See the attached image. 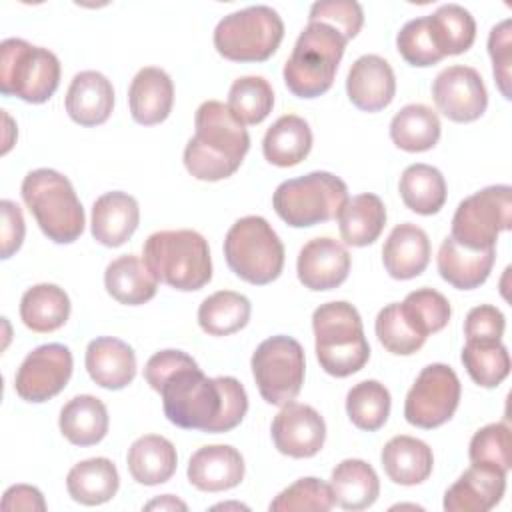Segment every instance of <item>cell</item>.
I'll return each mask as SVG.
<instances>
[{
    "label": "cell",
    "instance_id": "obj_1",
    "mask_svg": "<svg viewBox=\"0 0 512 512\" xmlns=\"http://www.w3.org/2000/svg\"><path fill=\"white\" fill-rule=\"evenodd\" d=\"M144 378L160 394L166 418L184 430L230 432L248 412L246 390L234 376L208 378L182 350L150 356Z\"/></svg>",
    "mask_w": 512,
    "mask_h": 512
},
{
    "label": "cell",
    "instance_id": "obj_2",
    "mask_svg": "<svg viewBox=\"0 0 512 512\" xmlns=\"http://www.w3.org/2000/svg\"><path fill=\"white\" fill-rule=\"evenodd\" d=\"M250 148V134L244 124L218 100H206L194 116V136L184 148V166L204 182H218L232 176Z\"/></svg>",
    "mask_w": 512,
    "mask_h": 512
},
{
    "label": "cell",
    "instance_id": "obj_3",
    "mask_svg": "<svg viewBox=\"0 0 512 512\" xmlns=\"http://www.w3.org/2000/svg\"><path fill=\"white\" fill-rule=\"evenodd\" d=\"M142 260L154 278L170 288L192 292L212 278L206 238L196 230H160L146 238Z\"/></svg>",
    "mask_w": 512,
    "mask_h": 512
},
{
    "label": "cell",
    "instance_id": "obj_4",
    "mask_svg": "<svg viewBox=\"0 0 512 512\" xmlns=\"http://www.w3.org/2000/svg\"><path fill=\"white\" fill-rule=\"evenodd\" d=\"M316 358L320 368L336 378H346L364 368L370 344L358 310L344 300L320 304L312 314Z\"/></svg>",
    "mask_w": 512,
    "mask_h": 512
},
{
    "label": "cell",
    "instance_id": "obj_5",
    "mask_svg": "<svg viewBox=\"0 0 512 512\" xmlns=\"http://www.w3.org/2000/svg\"><path fill=\"white\" fill-rule=\"evenodd\" d=\"M346 42V36L334 26L308 22L282 70L288 90L298 98H316L328 92L344 56Z\"/></svg>",
    "mask_w": 512,
    "mask_h": 512
},
{
    "label": "cell",
    "instance_id": "obj_6",
    "mask_svg": "<svg viewBox=\"0 0 512 512\" xmlns=\"http://www.w3.org/2000/svg\"><path fill=\"white\" fill-rule=\"evenodd\" d=\"M20 192L48 240L70 244L80 238L86 224L84 208L64 174L52 168H36L24 176Z\"/></svg>",
    "mask_w": 512,
    "mask_h": 512
},
{
    "label": "cell",
    "instance_id": "obj_7",
    "mask_svg": "<svg viewBox=\"0 0 512 512\" xmlns=\"http://www.w3.org/2000/svg\"><path fill=\"white\" fill-rule=\"evenodd\" d=\"M230 270L248 284L274 282L284 268V244L262 216L238 218L224 238Z\"/></svg>",
    "mask_w": 512,
    "mask_h": 512
},
{
    "label": "cell",
    "instance_id": "obj_8",
    "mask_svg": "<svg viewBox=\"0 0 512 512\" xmlns=\"http://www.w3.org/2000/svg\"><path fill=\"white\" fill-rule=\"evenodd\" d=\"M348 200V186L338 176L316 170L284 180L272 196L276 214L292 228H310L338 216Z\"/></svg>",
    "mask_w": 512,
    "mask_h": 512
},
{
    "label": "cell",
    "instance_id": "obj_9",
    "mask_svg": "<svg viewBox=\"0 0 512 512\" xmlns=\"http://www.w3.org/2000/svg\"><path fill=\"white\" fill-rule=\"evenodd\" d=\"M60 84V60L54 52L22 38L0 44V92L30 104L50 100Z\"/></svg>",
    "mask_w": 512,
    "mask_h": 512
},
{
    "label": "cell",
    "instance_id": "obj_10",
    "mask_svg": "<svg viewBox=\"0 0 512 512\" xmlns=\"http://www.w3.org/2000/svg\"><path fill=\"white\" fill-rule=\"evenodd\" d=\"M282 38L280 14L264 4L236 10L214 28V48L232 62H264L278 50Z\"/></svg>",
    "mask_w": 512,
    "mask_h": 512
},
{
    "label": "cell",
    "instance_id": "obj_11",
    "mask_svg": "<svg viewBox=\"0 0 512 512\" xmlns=\"http://www.w3.org/2000/svg\"><path fill=\"white\" fill-rule=\"evenodd\" d=\"M252 376L260 396L274 406H284L302 390L304 384V350L292 336H270L258 344L250 360Z\"/></svg>",
    "mask_w": 512,
    "mask_h": 512
},
{
    "label": "cell",
    "instance_id": "obj_12",
    "mask_svg": "<svg viewBox=\"0 0 512 512\" xmlns=\"http://www.w3.org/2000/svg\"><path fill=\"white\" fill-rule=\"evenodd\" d=\"M512 222V188L508 184L486 186L464 198L454 216L450 236L470 250L494 248L498 234Z\"/></svg>",
    "mask_w": 512,
    "mask_h": 512
},
{
    "label": "cell",
    "instance_id": "obj_13",
    "mask_svg": "<svg viewBox=\"0 0 512 512\" xmlns=\"http://www.w3.org/2000/svg\"><path fill=\"white\" fill-rule=\"evenodd\" d=\"M460 394V380L448 364H428L406 394L404 418L424 430L438 428L454 416Z\"/></svg>",
    "mask_w": 512,
    "mask_h": 512
},
{
    "label": "cell",
    "instance_id": "obj_14",
    "mask_svg": "<svg viewBox=\"0 0 512 512\" xmlns=\"http://www.w3.org/2000/svg\"><path fill=\"white\" fill-rule=\"evenodd\" d=\"M72 364V352L64 344H42L22 360L14 376V390L26 402H46L66 388Z\"/></svg>",
    "mask_w": 512,
    "mask_h": 512
},
{
    "label": "cell",
    "instance_id": "obj_15",
    "mask_svg": "<svg viewBox=\"0 0 512 512\" xmlns=\"http://www.w3.org/2000/svg\"><path fill=\"white\" fill-rule=\"evenodd\" d=\"M432 98L438 110L452 122H474L488 106L482 76L472 66L454 64L438 72L432 82Z\"/></svg>",
    "mask_w": 512,
    "mask_h": 512
},
{
    "label": "cell",
    "instance_id": "obj_16",
    "mask_svg": "<svg viewBox=\"0 0 512 512\" xmlns=\"http://www.w3.org/2000/svg\"><path fill=\"white\" fill-rule=\"evenodd\" d=\"M270 432L280 454L290 458H310L324 446L326 422L316 408L292 400L274 416Z\"/></svg>",
    "mask_w": 512,
    "mask_h": 512
},
{
    "label": "cell",
    "instance_id": "obj_17",
    "mask_svg": "<svg viewBox=\"0 0 512 512\" xmlns=\"http://www.w3.org/2000/svg\"><path fill=\"white\" fill-rule=\"evenodd\" d=\"M350 262L346 246L338 240L328 236L312 238L298 252V280L314 292L334 290L348 278Z\"/></svg>",
    "mask_w": 512,
    "mask_h": 512
},
{
    "label": "cell",
    "instance_id": "obj_18",
    "mask_svg": "<svg viewBox=\"0 0 512 512\" xmlns=\"http://www.w3.org/2000/svg\"><path fill=\"white\" fill-rule=\"evenodd\" d=\"M346 92L358 110H384L396 94V76L392 66L378 54H364L356 58L346 76Z\"/></svg>",
    "mask_w": 512,
    "mask_h": 512
},
{
    "label": "cell",
    "instance_id": "obj_19",
    "mask_svg": "<svg viewBox=\"0 0 512 512\" xmlns=\"http://www.w3.org/2000/svg\"><path fill=\"white\" fill-rule=\"evenodd\" d=\"M188 480L202 492H222L238 486L244 478V458L228 444L198 448L188 460Z\"/></svg>",
    "mask_w": 512,
    "mask_h": 512
},
{
    "label": "cell",
    "instance_id": "obj_20",
    "mask_svg": "<svg viewBox=\"0 0 512 512\" xmlns=\"http://www.w3.org/2000/svg\"><path fill=\"white\" fill-rule=\"evenodd\" d=\"M506 490V474L472 464L444 494L446 512H488Z\"/></svg>",
    "mask_w": 512,
    "mask_h": 512
},
{
    "label": "cell",
    "instance_id": "obj_21",
    "mask_svg": "<svg viewBox=\"0 0 512 512\" xmlns=\"http://www.w3.org/2000/svg\"><path fill=\"white\" fill-rule=\"evenodd\" d=\"M140 222V208L128 192L112 190L96 198L92 204L90 230L96 242L108 248H118L132 238Z\"/></svg>",
    "mask_w": 512,
    "mask_h": 512
},
{
    "label": "cell",
    "instance_id": "obj_22",
    "mask_svg": "<svg viewBox=\"0 0 512 512\" xmlns=\"http://www.w3.org/2000/svg\"><path fill=\"white\" fill-rule=\"evenodd\" d=\"M114 108L112 82L96 70L78 72L66 92V112L80 126L104 124Z\"/></svg>",
    "mask_w": 512,
    "mask_h": 512
},
{
    "label": "cell",
    "instance_id": "obj_23",
    "mask_svg": "<svg viewBox=\"0 0 512 512\" xmlns=\"http://www.w3.org/2000/svg\"><path fill=\"white\" fill-rule=\"evenodd\" d=\"M130 114L138 124L154 126L170 116L174 104V84L158 66H146L136 72L128 88Z\"/></svg>",
    "mask_w": 512,
    "mask_h": 512
},
{
    "label": "cell",
    "instance_id": "obj_24",
    "mask_svg": "<svg viewBox=\"0 0 512 512\" xmlns=\"http://www.w3.org/2000/svg\"><path fill=\"white\" fill-rule=\"evenodd\" d=\"M86 370L106 390H122L136 376V354L132 346L114 336L94 338L86 348Z\"/></svg>",
    "mask_w": 512,
    "mask_h": 512
},
{
    "label": "cell",
    "instance_id": "obj_25",
    "mask_svg": "<svg viewBox=\"0 0 512 512\" xmlns=\"http://www.w3.org/2000/svg\"><path fill=\"white\" fill-rule=\"evenodd\" d=\"M382 262L386 272L396 280L420 276L430 262L428 234L412 222L394 226L382 246Z\"/></svg>",
    "mask_w": 512,
    "mask_h": 512
},
{
    "label": "cell",
    "instance_id": "obj_26",
    "mask_svg": "<svg viewBox=\"0 0 512 512\" xmlns=\"http://www.w3.org/2000/svg\"><path fill=\"white\" fill-rule=\"evenodd\" d=\"M496 260V250H470L458 244L452 236H446L438 250L440 276L458 290H472L486 282Z\"/></svg>",
    "mask_w": 512,
    "mask_h": 512
},
{
    "label": "cell",
    "instance_id": "obj_27",
    "mask_svg": "<svg viewBox=\"0 0 512 512\" xmlns=\"http://www.w3.org/2000/svg\"><path fill=\"white\" fill-rule=\"evenodd\" d=\"M380 460L388 478L402 486L422 484L432 474L434 466L432 448L406 434L390 438L382 448Z\"/></svg>",
    "mask_w": 512,
    "mask_h": 512
},
{
    "label": "cell",
    "instance_id": "obj_28",
    "mask_svg": "<svg viewBox=\"0 0 512 512\" xmlns=\"http://www.w3.org/2000/svg\"><path fill=\"white\" fill-rule=\"evenodd\" d=\"M128 470L138 484L156 486L172 478L178 466L174 444L158 434H146L132 442L128 448Z\"/></svg>",
    "mask_w": 512,
    "mask_h": 512
},
{
    "label": "cell",
    "instance_id": "obj_29",
    "mask_svg": "<svg viewBox=\"0 0 512 512\" xmlns=\"http://www.w3.org/2000/svg\"><path fill=\"white\" fill-rule=\"evenodd\" d=\"M330 490L334 504L340 508L364 510L376 502L380 494V480L368 462L360 458H346L332 470Z\"/></svg>",
    "mask_w": 512,
    "mask_h": 512
},
{
    "label": "cell",
    "instance_id": "obj_30",
    "mask_svg": "<svg viewBox=\"0 0 512 512\" xmlns=\"http://www.w3.org/2000/svg\"><path fill=\"white\" fill-rule=\"evenodd\" d=\"M104 286L116 302L126 306H138L154 298L158 290V280L148 270L144 260L134 254H124L106 266Z\"/></svg>",
    "mask_w": 512,
    "mask_h": 512
},
{
    "label": "cell",
    "instance_id": "obj_31",
    "mask_svg": "<svg viewBox=\"0 0 512 512\" xmlns=\"http://www.w3.org/2000/svg\"><path fill=\"white\" fill-rule=\"evenodd\" d=\"M58 426L70 444L94 446L108 434V410L100 398L80 394L62 406Z\"/></svg>",
    "mask_w": 512,
    "mask_h": 512
},
{
    "label": "cell",
    "instance_id": "obj_32",
    "mask_svg": "<svg viewBox=\"0 0 512 512\" xmlns=\"http://www.w3.org/2000/svg\"><path fill=\"white\" fill-rule=\"evenodd\" d=\"M312 150V130L308 122L296 114L280 116L264 134V158L280 168L300 164Z\"/></svg>",
    "mask_w": 512,
    "mask_h": 512
},
{
    "label": "cell",
    "instance_id": "obj_33",
    "mask_svg": "<svg viewBox=\"0 0 512 512\" xmlns=\"http://www.w3.org/2000/svg\"><path fill=\"white\" fill-rule=\"evenodd\" d=\"M340 236L348 246H368L382 234L386 226V208L380 196L364 192L346 200L338 212Z\"/></svg>",
    "mask_w": 512,
    "mask_h": 512
},
{
    "label": "cell",
    "instance_id": "obj_34",
    "mask_svg": "<svg viewBox=\"0 0 512 512\" xmlns=\"http://www.w3.org/2000/svg\"><path fill=\"white\" fill-rule=\"evenodd\" d=\"M118 486L120 478L114 462L102 456L74 464L66 476L68 494L84 506H98L112 500Z\"/></svg>",
    "mask_w": 512,
    "mask_h": 512
},
{
    "label": "cell",
    "instance_id": "obj_35",
    "mask_svg": "<svg viewBox=\"0 0 512 512\" xmlns=\"http://www.w3.org/2000/svg\"><path fill=\"white\" fill-rule=\"evenodd\" d=\"M70 316V298L56 284H36L22 294L20 318L26 328L38 334L54 332Z\"/></svg>",
    "mask_w": 512,
    "mask_h": 512
},
{
    "label": "cell",
    "instance_id": "obj_36",
    "mask_svg": "<svg viewBox=\"0 0 512 512\" xmlns=\"http://www.w3.org/2000/svg\"><path fill=\"white\" fill-rule=\"evenodd\" d=\"M440 118L426 104H406L390 122L392 142L406 152H424L440 140Z\"/></svg>",
    "mask_w": 512,
    "mask_h": 512
},
{
    "label": "cell",
    "instance_id": "obj_37",
    "mask_svg": "<svg viewBox=\"0 0 512 512\" xmlns=\"http://www.w3.org/2000/svg\"><path fill=\"white\" fill-rule=\"evenodd\" d=\"M402 202L416 214L432 216L446 202V180L442 172L430 164H410L398 184Z\"/></svg>",
    "mask_w": 512,
    "mask_h": 512
},
{
    "label": "cell",
    "instance_id": "obj_38",
    "mask_svg": "<svg viewBox=\"0 0 512 512\" xmlns=\"http://www.w3.org/2000/svg\"><path fill=\"white\" fill-rule=\"evenodd\" d=\"M426 22L432 42L442 58L462 54L474 44V16L460 4H442L434 14L426 16Z\"/></svg>",
    "mask_w": 512,
    "mask_h": 512
},
{
    "label": "cell",
    "instance_id": "obj_39",
    "mask_svg": "<svg viewBox=\"0 0 512 512\" xmlns=\"http://www.w3.org/2000/svg\"><path fill=\"white\" fill-rule=\"evenodd\" d=\"M250 300L234 290H218L202 300L198 324L210 336H228L242 330L250 320Z\"/></svg>",
    "mask_w": 512,
    "mask_h": 512
},
{
    "label": "cell",
    "instance_id": "obj_40",
    "mask_svg": "<svg viewBox=\"0 0 512 512\" xmlns=\"http://www.w3.org/2000/svg\"><path fill=\"white\" fill-rule=\"evenodd\" d=\"M390 404V392L378 380H362L346 394V414L350 422L366 432H376L386 424Z\"/></svg>",
    "mask_w": 512,
    "mask_h": 512
},
{
    "label": "cell",
    "instance_id": "obj_41",
    "mask_svg": "<svg viewBox=\"0 0 512 512\" xmlns=\"http://www.w3.org/2000/svg\"><path fill=\"white\" fill-rule=\"evenodd\" d=\"M462 364L468 376L482 388H496L510 374L508 348L498 342H468L462 350Z\"/></svg>",
    "mask_w": 512,
    "mask_h": 512
},
{
    "label": "cell",
    "instance_id": "obj_42",
    "mask_svg": "<svg viewBox=\"0 0 512 512\" xmlns=\"http://www.w3.org/2000/svg\"><path fill=\"white\" fill-rule=\"evenodd\" d=\"M226 106L244 126L260 124L274 106L272 86L262 76H242L232 82Z\"/></svg>",
    "mask_w": 512,
    "mask_h": 512
},
{
    "label": "cell",
    "instance_id": "obj_43",
    "mask_svg": "<svg viewBox=\"0 0 512 512\" xmlns=\"http://www.w3.org/2000/svg\"><path fill=\"white\" fill-rule=\"evenodd\" d=\"M400 310L408 324L424 338L440 332L452 314L448 298L434 288L412 290L404 302H400Z\"/></svg>",
    "mask_w": 512,
    "mask_h": 512
},
{
    "label": "cell",
    "instance_id": "obj_44",
    "mask_svg": "<svg viewBox=\"0 0 512 512\" xmlns=\"http://www.w3.org/2000/svg\"><path fill=\"white\" fill-rule=\"evenodd\" d=\"M472 464L486 466L508 474L512 466V436L506 422H492L480 428L468 448Z\"/></svg>",
    "mask_w": 512,
    "mask_h": 512
},
{
    "label": "cell",
    "instance_id": "obj_45",
    "mask_svg": "<svg viewBox=\"0 0 512 512\" xmlns=\"http://www.w3.org/2000/svg\"><path fill=\"white\" fill-rule=\"evenodd\" d=\"M374 330L380 344L396 356H410L418 352L426 342V338L420 336L404 318L400 302H392L378 312Z\"/></svg>",
    "mask_w": 512,
    "mask_h": 512
},
{
    "label": "cell",
    "instance_id": "obj_46",
    "mask_svg": "<svg viewBox=\"0 0 512 512\" xmlns=\"http://www.w3.org/2000/svg\"><path fill=\"white\" fill-rule=\"evenodd\" d=\"M334 506L330 484L320 478L308 476L300 478L288 488H284L272 502L270 512H298V510H316L328 512Z\"/></svg>",
    "mask_w": 512,
    "mask_h": 512
},
{
    "label": "cell",
    "instance_id": "obj_47",
    "mask_svg": "<svg viewBox=\"0 0 512 512\" xmlns=\"http://www.w3.org/2000/svg\"><path fill=\"white\" fill-rule=\"evenodd\" d=\"M396 48H398L400 56L410 66L426 68V66L438 64L442 60V54L436 50V46L432 42L426 16L408 20L400 28V32L396 36Z\"/></svg>",
    "mask_w": 512,
    "mask_h": 512
},
{
    "label": "cell",
    "instance_id": "obj_48",
    "mask_svg": "<svg viewBox=\"0 0 512 512\" xmlns=\"http://www.w3.org/2000/svg\"><path fill=\"white\" fill-rule=\"evenodd\" d=\"M308 22L330 24L342 36H346V40H352L362 30L364 12L362 6L354 0H322L312 4Z\"/></svg>",
    "mask_w": 512,
    "mask_h": 512
},
{
    "label": "cell",
    "instance_id": "obj_49",
    "mask_svg": "<svg viewBox=\"0 0 512 512\" xmlns=\"http://www.w3.org/2000/svg\"><path fill=\"white\" fill-rule=\"evenodd\" d=\"M488 52L496 84L506 100H510V64H512V34L510 20H502L488 34Z\"/></svg>",
    "mask_w": 512,
    "mask_h": 512
},
{
    "label": "cell",
    "instance_id": "obj_50",
    "mask_svg": "<svg viewBox=\"0 0 512 512\" xmlns=\"http://www.w3.org/2000/svg\"><path fill=\"white\" fill-rule=\"evenodd\" d=\"M506 318L492 304L474 306L464 320V336L468 342H498L504 336Z\"/></svg>",
    "mask_w": 512,
    "mask_h": 512
},
{
    "label": "cell",
    "instance_id": "obj_51",
    "mask_svg": "<svg viewBox=\"0 0 512 512\" xmlns=\"http://www.w3.org/2000/svg\"><path fill=\"white\" fill-rule=\"evenodd\" d=\"M0 210H2V236H0V240H2V258L6 260L22 246L26 226H24L22 210L16 202L2 200Z\"/></svg>",
    "mask_w": 512,
    "mask_h": 512
},
{
    "label": "cell",
    "instance_id": "obj_52",
    "mask_svg": "<svg viewBox=\"0 0 512 512\" xmlns=\"http://www.w3.org/2000/svg\"><path fill=\"white\" fill-rule=\"evenodd\" d=\"M2 508L4 510H32V512L38 510V512H44L46 502H44L42 492L36 486L14 484L4 492Z\"/></svg>",
    "mask_w": 512,
    "mask_h": 512
},
{
    "label": "cell",
    "instance_id": "obj_53",
    "mask_svg": "<svg viewBox=\"0 0 512 512\" xmlns=\"http://www.w3.org/2000/svg\"><path fill=\"white\" fill-rule=\"evenodd\" d=\"M144 508L146 510H186L188 506L182 500H178L176 496H172V494H162L160 498L150 500Z\"/></svg>",
    "mask_w": 512,
    "mask_h": 512
}]
</instances>
